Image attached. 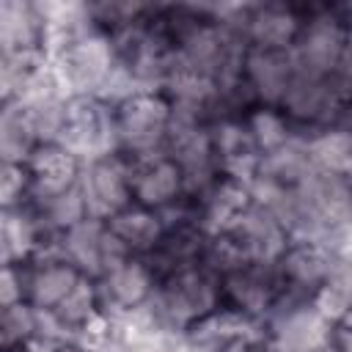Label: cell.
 I'll return each instance as SVG.
<instances>
[{
    "mask_svg": "<svg viewBox=\"0 0 352 352\" xmlns=\"http://www.w3.org/2000/svg\"><path fill=\"white\" fill-rule=\"evenodd\" d=\"M280 113L289 118L294 132L300 138H308L314 132L330 129L341 121V113L346 102L336 94L327 77H314V74H300L289 85L286 96L280 99Z\"/></svg>",
    "mask_w": 352,
    "mask_h": 352,
    "instance_id": "cell-7",
    "label": "cell"
},
{
    "mask_svg": "<svg viewBox=\"0 0 352 352\" xmlns=\"http://www.w3.org/2000/svg\"><path fill=\"white\" fill-rule=\"evenodd\" d=\"M336 256L314 239H292L272 264L280 300L314 302L330 278Z\"/></svg>",
    "mask_w": 352,
    "mask_h": 352,
    "instance_id": "cell-6",
    "label": "cell"
},
{
    "mask_svg": "<svg viewBox=\"0 0 352 352\" xmlns=\"http://www.w3.org/2000/svg\"><path fill=\"white\" fill-rule=\"evenodd\" d=\"M242 85L253 104L278 107L286 96L289 85L297 77V63L292 50H267V47H245L242 58Z\"/></svg>",
    "mask_w": 352,
    "mask_h": 352,
    "instance_id": "cell-14",
    "label": "cell"
},
{
    "mask_svg": "<svg viewBox=\"0 0 352 352\" xmlns=\"http://www.w3.org/2000/svg\"><path fill=\"white\" fill-rule=\"evenodd\" d=\"M80 190L88 201L91 217H113L132 204V160L121 151H110L82 162Z\"/></svg>",
    "mask_w": 352,
    "mask_h": 352,
    "instance_id": "cell-9",
    "label": "cell"
},
{
    "mask_svg": "<svg viewBox=\"0 0 352 352\" xmlns=\"http://www.w3.org/2000/svg\"><path fill=\"white\" fill-rule=\"evenodd\" d=\"M292 55L300 74H314V77L333 74V69L346 55V25L336 3L305 6V22L292 47Z\"/></svg>",
    "mask_w": 352,
    "mask_h": 352,
    "instance_id": "cell-3",
    "label": "cell"
},
{
    "mask_svg": "<svg viewBox=\"0 0 352 352\" xmlns=\"http://www.w3.org/2000/svg\"><path fill=\"white\" fill-rule=\"evenodd\" d=\"M25 302V261H11L3 264V278H0V305H16Z\"/></svg>",
    "mask_w": 352,
    "mask_h": 352,
    "instance_id": "cell-28",
    "label": "cell"
},
{
    "mask_svg": "<svg viewBox=\"0 0 352 352\" xmlns=\"http://www.w3.org/2000/svg\"><path fill=\"white\" fill-rule=\"evenodd\" d=\"M305 22V3H248L242 38L248 47L292 50Z\"/></svg>",
    "mask_w": 352,
    "mask_h": 352,
    "instance_id": "cell-17",
    "label": "cell"
},
{
    "mask_svg": "<svg viewBox=\"0 0 352 352\" xmlns=\"http://www.w3.org/2000/svg\"><path fill=\"white\" fill-rule=\"evenodd\" d=\"M58 352H94L88 344H82V341H66Z\"/></svg>",
    "mask_w": 352,
    "mask_h": 352,
    "instance_id": "cell-30",
    "label": "cell"
},
{
    "mask_svg": "<svg viewBox=\"0 0 352 352\" xmlns=\"http://www.w3.org/2000/svg\"><path fill=\"white\" fill-rule=\"evenodd\" d=\"M38 138L19 102H3L0 110V162H28Z\"/></svg>",
    "mask_w": 352,
    "mask_h": 352,
    "instance_id": "cell-23",
    "label": "cell"
},
{
    "mask_svg": "<svg viewBox=\"0 0 352 352\" xmlns=\"http://www.w3.org/2000/svg\"><path fill=\"white\" fill-rule=\"evenodd\" d=\"M116 151L129 160L160 154L168 146L173 126V107L162 91H138L113 107Z\"/></svg>",
    "mask_w": 352,
    "mask_h": 352,
    "instance_id": "cell-2",
    "label": "cell"
},
{
    "mask_svg": "<svg viewBox=\"0 0 352 352\" xmlns=\"http://www.w3.org/2000/svg\"><path fill=\"white\" fill-rule=\"evenodd\" d=\"M333 352H352V330L349 327H333Z\"/></svg>",
    "mask_w": 352,
    "mask_h": 352,
    "instance_id": "cell-29",
    "label": "cell"
},
{
    "mask_svg": "<svg viewBox=\"0 0 352 352\" xmlns=\"http://www.w3.org/2000/svg\"><path fill=\"white\" fill-rule=\"evenodd\" d=\"M220 234L231 239V245L242 253L245 261L256 264H275L292 242V234L280 223V217L256 201L248 204L234 220H228Z\"/></svg>",
    "mask_w": 352,
    "mask_h": 352,
    "instance_id": "cell-10",
    "label": "cell"
},
{
    "mask_svg": "<svg viewBox=\"0 0 352 352\" xmlns=\"http://www.w3.org/2000/svg\"><path fill=\"white\" fill-rule=\"evenodd\" d=\"M33 176L25 162H0V198L3 209H14L30 201Z\"/></svg>",
    "mask_w": 352,
    "mask_h": 352,
    "instance_id": "cell-27",
    "label": "cell"
},
{
    "mask_svg": "<svg viewBox=\"0 0 352 352\" xmlns=\"http://www.w3.org/2000/svg\"><path fill=\"white\" fill-rule=\"evenodd\" d=\"M107 228L129 256H148L165 234V217L154 209L129 204L126 209L107 217Z\"/></svg>",
    "mask_w": 352,
    "mask_h": 352,
    "instance_id": "cell-22",
    "label": "cell"
},
{
    "mask_svg": "<svg viewBox=\"0 0 352 352\" xmlns=\"http://www.w3.org/2000/svg\"><path fill=\"white\" fill-rule=\"evenodd\" d=\"M220 294H223V308L264 324L272 308L280 300L278 278L272 264H256L248 261L220 278Z\"/></svg>",
    "mask_w": 352,
    "mask_h": 352,
    "instance_id": "cell-11",
    "label": "cell"
},
{
    "mask_svg": "<svg viewBox=\"0 0 352 352\" xmlns=\"http://www.w3.org/2000/svg\"><path fill=\"white\" fill-rule=\"evenodd\" d=\"M33 206L41 214V223L47 226V231L55 234V236L66 234L69 228H74V226H80L82 220L91 217L88 201H85V195L80 190V182L74 187H69V190H63V192L41 201V204H33Z\"/></svg>",
    "mask_w": 352,
    "mask_h": 352,
    "instance_id": "cell-25",
    "label": "cell"
},
{
    "mask_svg": "<svg viewBox=\"0 0 352 352\" xmlns=\"http://www.w3.org/2000/svg\"><path fill=\"white\" fill-rule=\"evenodd\" d=\"M195 206L198 223L214 234L220 231L228 220H234L248 204H253V190L248 179L231 176V173H217L206 187H201L195 195H187Z\"/></svg>",
    "mask_w": 352,
    "mask_h": 352,
    "instance_id": "cell-19",
    "label": "cell"
},
{
    "mask_svg": "<svg viewBox=\"0 0 352 352\" xmlns=\"http://www.w3.org/2000/svg\"><path fill=\"white\" fill-rule=\"evenodd\" d=\"M0 52H44V19L36 0L0 3Z\"/></svg>",
    "mask_w": 352,
    "mask_h": 352,
    "instance_id": "cell-21",
    "label": "cell"
},
{
    "mask_svg": "<svg viewBox=\"0 0 352 352\" xmlns=\"http://www.w3.org/2000/svg\"><path fill=\"white\" fill-rule=\"evenodd\" d=\"M96 283L107 316H118L146 308L154 300L160 278L146 256H126L110 270H104L96 278Z\"/></svg>",
    "mask_w": 352,
    "mask_h": 352,
    "instance_id": "cell-12",
    "label": "cell"
},
{
    "mask_svg": "<svg viewBox=\"0 0 352 352\" xmlns=\"http://www.w3.org/2000/svg\"><path fill=\"white\" fill-rule=\"evenodd\" d=\"M80 280L82 272L60 253L55 242L25 261V302L38 311H55Z\"/></svg>",
    "mask_w": 352,
    "mask_h": 352,
    "instance_id": "cell-15",
    "label": "cell"
},
{
    "mask_svg": "<svg viewBox=\"0 0 352 352\" xmlns=\"http://www.w3.org/2000/svg\"><path fill=\"white\" fill-rule=\"evenodd\" d=\"M245 124H248V132L258 148V154H270V151H278L280 146L292 143L294 138H300L294 132V126L289 124V118L280 113V107H270V104H256L250 107L245 116Z\"/></svg>",
    "mask_w": 352,
    "mask_h": 352,
    "instance_id": "cell-24",
    "label": "cell"
},
{
    "mask_svg": "<svg viewBox=\"0 0 352 352\" xmlns=\"http://www.w3.org/2000/svg\"><path fill=\"white\" fill-rule=\"evenodd\" d=\"M58 248L88 278H99L104 270H110L113 264L129 256L124 245L110 234L107 220H99V217H88L80 226L60 234Z\"/></svg>",
    "mask_w": 352,
    "mask_h": 352,
    "instance_id": "cell-16",
    "label": "cell"
},
{
    "mask_svg": "<svg viewBox=\"0 0 352 352\" xmlns=\"http://www.w3.org/2000/svg\"><path fill=\"white\" fill-rule=\"evenodd\" d=\"M209 138L220 173H231L253 182L261 154L248 132V124L239 113H223L209 121Z\"/></svg>",
    "mask_w": 352,
    "mask_h": 352,
    "instance_id": "cell-18",
    "label": "cell"
},
{
    "mask_svg": "<svg viewBox=\"0 0 352 352\" xmlns=\"http://www.w3.org/2000/svg\"><path fill=\"white\" fill-rule=\"evenodd\" d=\"M38 330V308L30 302L6 305L0 311V344L3 352H22Z\"/></svg>",
    "mask_w": 352,
    "mask_h": 352,
    "instance_id": "cell-26",
    "label": "cell"
},
{
    "mask_svg": "<svg viewBox=\"0 0 352 352\" xmlns=\"http://www.w3.org/2000/svg\"><path fill=\"white\" fill-rule=\"evenodd\" d=\"M220 305V275L212 272L204 261L160 278L154 300L148 302L157 322L179 333H187L190 327L212 316Z\"/></svg>",
    "mask_w": 352,
    "mask_h": 352,
    "instance_id": "cell-1",
    "label": "cell"
},
{
    "mask_svg": "<svg viewBox=\"0 0 352 352\" xmlns=\"http://www.w3.org/2000/svg\"><path fill=\"white\" fill-rule=\"evenodd\" d=\"M234 352H267V344H264V338H261V341H253V344H245V346H236Z\"/></svg>",
    "mask_w": 352,
    "mask_h": 352,
    "instance_id": "cell-31",
    "label": "cell"
},
{
    "mask_svg": "<svg viewBox=\"0 0 352 352\" xmlns=\"http://www.w3.org/2000/svg\"><path fill=\"white\" fill-rule=\"evenodd\" d=\"M50 60L69 96H99L102 85L118 63L113 38L96 28L66 44Z\"/></svg>",
    "mask_w": 352,
    "mask_h": 352,
    "instance_id": "cell-4",
    "label": "cell"
},
{
    "mask_svg": "<svg viewBox=\"0 0 352 352\" xmlns=\"http://www.w3.org/2000/svg\"><path fill=\"white\" fill-rule=\"evenodd\" d=\"M187 195V176L168 151L132 160V204L162 214Z\"/></svg>",
    "mask_w": 352,
    "mask_h": 352,
    "instance_id": "cell-13",
    "label": "cell"
},
{
    "mask_svg": "<svg viewBox=\"0 0 352 352\" xmlns=\"http://www.w3.org/2000/svg\"><path fill=\"white\" fill-rule=\"evenodd\" d=\"M336 327H349V330H352V308H349V311L336 322Z\"/></svg>",
    "mask_w": 352,
    "mask_h": 352,
    "instance_id": "cell-32",
    "label": "cell"
},
{
    "mask_svg": "<svg viewBox=\"0 0 352 352\" xmlns=\"http://www.w3.org/2000/svg\"><path fill=\"white\" fill-rule=\"evenodd\" d=\"M58 143H63L82 162L116 151L113 104L99 96H69L66 124Z\"/></svg>",
    "mask_w": 352,
    "mask_h": 352,
    "instance_id": "cell-8",
    "label": "cell"
},
{
    "mask_svg": "<svg viewBox=\"0 0 352 352\" xmlns=\"http://www.w3.org/2000/svg\"><path fill=\"white\" fill-rule=\"evenodd\" d=\"M333 327L316 302L278 300L264 322V341L275 352H316L330 344Z\"/></svg>",
    "mask_w": 352,
    "mask_h": 352,
    "instance_id": "cell-5",
    "label": "cell"
},
{
    "mask_svg": "<svg viewBox=\"0 0 352 352\" xmlns=\"http://www.w3.org/2000/svg\"><path fill=\"white\" fill-rule=\"evenodd\" d=\"M25 165L33 176L30 204H41V201L74 187L82 173V160L74 157L63 143H38Z\"/></svg>",
    "mask_w": 352,
    "mask_h": 352,
    "instance_id": "cell-20",
    "label": "cell"
}]
</instances>
